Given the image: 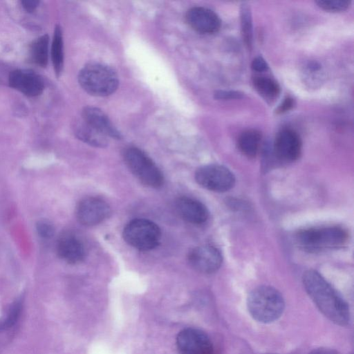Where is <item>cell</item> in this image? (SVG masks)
Segmentation results:
<instances>
[{
    "instance_id": "obj_20",
    "label": "cell",
    "mask_w": 354,
    "mask_h": 354,
    "mask_svg": "<svg viewBox=\"0 0 354 354\" xmlns=\"http://www.w3.org/2000/svg\"><path fill=\"white\" fill-rule=\"evenodd\" d=\"M49 37L44 35L37 38L30 47V57L32 62L38 66L44 67L48 59Z\"/></svg>"
},
{
    "instance_id": "obj_18",
    "label": "cell",
    "mask_w": 354,
    "mask_h": 354,
    "mask_svg": "<svg viewBox=\"0 0 354 354\" xmlns=\"http://www.w3.org/2000/svg\"><path fill=\"white\" fill-rule=\"evenodd\" d=\"M261 140V133L255 129L243 131L238 140V146L241 151L248 158L257 154Z\"/></svg>"
},
{
    "instance_id": "obj_6",
    "label": "cell",
    "mask_w": 354,
    "mask_h": 354,
    "mask_svg": "<svg viewBox=\"0 0 354 354\" xmlns=\"http://www.w3.org/2000/svg\"><path fill=\"white\" fill-rule=\"evenodd\" d=\"M124 240L131 246L140 250H150L160 242L161 232L153 221L136 218L129 221L124 227Z\"/></svg>"
},
{
    "instance_id": "obj_4",
    "label": "cell",
    "mask_w": 354,
    "mask_h": 354,
    "mask_svg": "<svg viewBox=\"0 0 354 354\" xmlns=\"http://www.w3.org/2000/svg\"><path fill=\"white\" fill-rule=\"evenodd\" d=\"M78 81L82 88L95 96H107L115 91L118 78L109 66L101 63H89L79 73Z\"/></svg>"
},
{
    "instance_id": "obj_10",
    "label": "cell",
    "mask_w": 354,
    "mask_h": 354,
    "mask_svg": "<svg viewBox=\"0 0 354 354\" xmlns=\"http://www.w3.org/2000/svg\"><path fill=\"white\" fill-rule=\"evenodd\" d=\"M222 259L221 252L211 245L197 246L188 254L190 266L196 271L204 274H211L218 270Z\"/></svg>"
},
{
    "instance_id": "obj_16",
    "label": "cell",
    "mask_w": 354,
    "mask_h": 354,
    "mask_svg": "<svg viewBox=\"0 0 354 354\" xmlns=\"http://www.w3.org/2000/svg\"><path fill=\"white\" fill-rule=\"evenodd\" d=\"M176 209L180 218L193 224H202L209 217L206 206L189 197H180L176 201Z\"/></svg>"
},
{
    "instance_id": "obj_26",
    "label": "cell",
    "mask_w": 354,
    "mask_h": 354,
    "mask_svg": "<svg viewBox=\"0 0 354 354\" xmlns=\"http://www.w3.org/2000/svg\"><path fill=\"white\" fill-rule=\"evenodd\" d=\"M242 93L232 91H218L215 93V97L219 100L239 99Z\"/></svg>"
},
{
    "instance_id": "obj_27",
    "label": "cell",
    "mask_w": 354,
    "mask_h": 354,
    "mask_svg": "<svg viewBox=\"0 0 354 354\" xmlns=\"http://www.w3.org/2000/svg\"><path fill=\"white\" fill-rule=\"evenodd\" d=\"M268 67L266 62L261 57H257L252 61V68L254 71L262 72L267 70Z\"/></svg>"
},
{
    "instance_id": "obj_3",
    "label": "cell",
    "mask_w": 354,
    "mask_h": 354,
    "mask_svg": "<svg viewBox=\"0 0 354 354\" xmlns=\"http://www.w3.org/2000/svg\"><path fill=\"white\" fill-rule=\"evenodd\" d=\"M296 242L301 249L317 252L342 247L348 240V233L338 226L305 229L296 234Z\"/></svg>"
},
{
    "instance_id": "obj_14",
    "label": "cell",
    "mask_w": 354,
    "mask_h": 354,
    "mask_svg": "<svg viewBox=\"0 0 354 354\" xmlns=\"http://www.w3.org/2000/svg\"><path fill=\"white\" fill-rule=\"evenodd\" d=\"M56 250L58 256L70 264L80 263L86 254L84 243L71 232H65L59 237Z\"/></svg>"
},
{
    "instance_id": "obj_17",
    "label": "cell",
    "mask_w": 354,
    "mask_h": 354,
    "mask_svg": "<svg viewBox=\"0 0 354 354\" xmlns=\"http://www.w3.org/2000/svg\"><path fill=\"white\" fill-rule=\"evenodd\" d=\"M75 131L79 139L90 145L104 147L108 144L107 137L83 120L75 127Z\"/></svg>"
},
{
    "instance_id": "obj_25",
    "label": "cell",
    "mask_w": 354,
    "mask_h": 354,
    "mask_svg": "<svg viewBox=\"0 0 354 354\" xmlns=\"http://www.w3.org/2000/svg\"><path fill=\"white\" fill-rule=\"evenodd\" d=\"M36 230L39 236L45 239L52 238L55 234L53 225L46 219L38 221L36 224Z\"/></svg>"
},
{
    "instance_id": "obj_2",
    "label": "cell",
    "mask_w": 354,
    "mask_h": 354,
    "mask_svg": "<svg viewBox=\"0 0 354 354\" xmlns=\"http://www.w3.org/2000/svg\"><path fill=\"white\" fill-rule=\"evenodd\" d=\"M247 306L254 319L261 323H270L281 316L285 302L277 289L269 286H261L250 292Z\"/></svg>"
},
{
    "instance_id": "obj_7",
    "label": "cell",
    "mask_w": 354,
    "mask_h": 354,
    "mask_svg": "<svg viewBox=\"0 0 354 354\" xmlns=\"http://www.w3.org/2000/svg\"><path fill=\"white\" fill-rule=\"evenodd\" d=\"M195 180L203 188L217 192H226L235 183V177L227 168L215 164L198 168L195 172Z\"/></svg>"
},
{
    "instance_id": "obj_28",
    "label": "cell",
    "mask_w": 354,
    "mask_h": 354,
    "mask_svg": "<svg viewBox=\"0 0 354 354\" xmlns=\"http://www.w3.org/2000/svg\"><path fill=\"white\" fill-rule=\"evenodd\" d=\"M21 4L26 11L32 12L38 7L39 1L37 0H23L21 1Z\"/></svg>"
},
{
    "instance_id": "obj_30",
    "label": "cell",
    "mask_w": 354,
    "mask_h": 354,
    "mask_svg": "<svg viewBox=\"0 0 354 354\" xmlns=\"http://www.w3.org/2000/svg\"><path fill=\"white\" fill-rule=\"evenodd\" d=\"M308 354H339L337 351L329 348H318Z\"/></svg>"
},
{
    "instance_id": "obj_15",
    "label": "cell",
    "mask_w": 354,
    "mask_h": 354,
    "mask_svg": "<svg viewBox=\"0 0 354 354\" xmlns=\"http://www.w3.org/2000/svg\"><path fill=\"white\" fill-rule=\"evenodd\" d=\"M82 115L83 121L106 137L115 139L122 138L121 133L100 109L94 106H86L83 109Z\"/></svg>"
},
{
    "instance_id": "obj_21",
    "label": "cell",
    "mask_w": 354,
    "mask_h": 354,
    "mask_svg": "<svg viewBox=\"0 0 354 354\" xmlns=\"http://www.w3.org/2000/svg\"><path fill=\"white\" fill-rule=\"evenodd\" d=\"M254 84L259 93L266 99H274L279 94L278 84L269 77H259L254 80Z\"/></svg>"
},
{
    "instance_id": "obj_24",
    "label": "cell",
    "mask_w": 354,
    "mask_h": 354,
    "mask_svg": "<svg viewBox=\"0 0 354 354\" xmlns=\"http://www.w3.org/2000/svg\"><path fill=\"white\" fill-rule=\"evenodd\" d=\"M350 1L347 0H319L316 3L322 9L328 12H341L346 10Z\"/></svg>"
},
{
    "instance_id": "obj_1",
    "label": "cell",
    "mask_w": 354,
    "mask_h": 354,
    "mask_svg": "<svg viewBox=\"0 0 354 354\" xmlns=\"http://www.w3.org/2000/svg\"><path fill=\"white\" fill-rule=\"evenodd\" d=\"M302 281L306 292L325 317L339 326L349 324L351 315L347 303L318 272L307 270Z\"/></svg>"
},
{
    "instance_id": "obj_29",
    "label": "cell",
    "mask_w": 354,
    "mask_h": 354,
    "mask_svg": "<svg viewBox=\"0 0 354 354\" xmlns=\"http://www.w3.org/2000/svg\"><path fill=\"white\" fill-rule=\"evenodd\" d=\"M293 105V100L290 97H287L283 103L279 106L278 112L283 113L290 110Z\"/></svg>"
},
{
    "instance_id": "obj_8",
    "label": "cell",
    "mask_w": 354,
    "mask_h": 354,
    "mask_svg": "<svg viewBox=\"0 0 354 354\" xmlns=\"http://www.w3.org/2000/svg\"><path fill=\"white\" fill-rule=\"evenodd\" d=\"M75 214L80 223L85 226H93L109 216L111 207L102 198L86 197L79 202Z\"/></svg>"
},
{
    "instance_id": "obj_9",
    "label": "cell",
    "mask_w": 354,
    "mask_h": 354,
    "mask_svg": "<svg viewBox=\"0 0 354 354\" xmlns=\"http://www.w3.org/2000/svg\"><path fill=\"white\" fill-rule=\"evenodd\" d=\"M176 345L180 354H214L210 339L197 328L181 330L176 337Z\"/></svg>"
},
{
    "instance_id": "obj_5",
    "label": "cell",
    "mask_w": 354,
    "mask_h": 354,
    "mask_svg": "<svg viewBox=\"0 0 354 354\" xmlns=\"http://www.w3.org/2000/svg\"><path fill=\"white\" fill-rule=\"evenodd\" d=\"M124 159L131 173L145 186L159 188L164 184V176L161 171L140 149H127L124 153Z\"/></svg>"
},
{
    "instance_id": "obj_12",
    "label": "cell",
    "mask_w": 354,
    "mask_h": 354,
    "mask_svg": "<svg viewBox=\"0 0 354 354\" xmlns=\"http://www.w3.org/2000/svg\"><path fill=\"white\" fill-rule=\"evenodd\" d=\"M301 151V141L296 131L283 129L278 132L274 142V152L279 160L294 161L299 157Z\"/></svg>"
},
{
    "instance_id": "obj_19",
    "label": "cell",
    "mask_w": 354,
    "mask_h": 354,
    "mask_svg": "<svg viewBox=\"0 0 354 354\" xmlns=\"http://www.w3.org/2000/svg\"><path fill=\"white\" fill-rule=\"evenodd\" d=\"M51 59L55 73L59 77L64 65V43L62 28L58 25L54 30L51 45Z\"/></svg>"
},
{
    "instance_id": "obj_13",
    "label": "cell",
    "mask_w": 354,
    "mask_h": 354,
    "mask_svg": "<svg viewBox=\"0 0 354 354\" xmlns=\"http://www.w3.org/2000/svg\"><path fill=\"white\" fill-rule=\"evenodd\" d=\"M185 17L189 26L199 33L212 34L221 28L219 17L207 8L193 7L187 10Z\"/></svg>"
},
{
    "instance_id": "obj_22",
    "label": "cell",
    "mask_w": 354,
    "mask_h": 354,
    "mask_svg": "<svg viewBox=\"0 0 354 354\" xmlns=\"http://www.w3.org/2000/svg\"><path fill=\"white\" fill-rule=\"evenodd\" d=\"M23 309L21 299L15 300L8 308L5 315L0 319V331L11 328L19 320Z\"/></svg>"
},
{
    "instance_id": "obj_11",
    "label": "cell",
    "mask_w": 354,
    "mask_h": 354,
    "mask_svg": "<svg viewBox=\"0 0 354 354\" xmlns=\"http://www.w3.org/2000/svg\"><path fill=\"white\" fill-rule=\"evenodd\" d=\"M8 83L10 87L28 97L39 95L44 88L42 78L28 69H15L10 72Z\"/></svg>"
},
{
    "instance_id": "obj_23",
    "label": "cell",
    "mask_w": 354,
    "mask_h": 354,
    "mask_svg": "<svg viewBox=\"0 0 354 354\" xmlns=\"http://www.w3.org/2000/svg\"><path fill=\"white\" fill-rule=\"evenodd\" d=\"M241 21L243 38L245 44L250 47L252 45V25L251 12L248 5H242Z\"/></svg>"
}]
</instances>
